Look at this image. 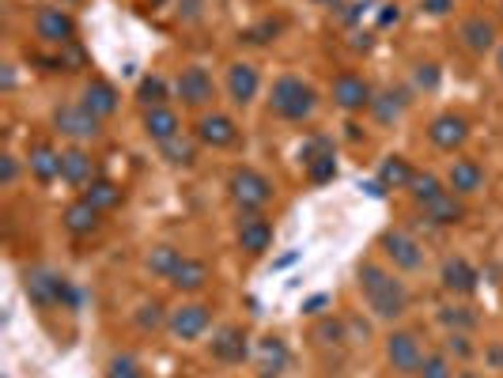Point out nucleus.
Segmentation results:
<instances>
[{"instance_id":"obj_1","label":"nucleus","mask_w":503,"mask_h":378,"mask_svg":"<svg viewBox=\"0 0 503 378\" xmlns=\"http://www.w3.org/2000/svg\"><path fill=\"white\" fill-rule=\"evenodd\" d=\"M359 292H364L367 307L375 310V318L394 322L408 310V288L394 273H386L383 265H371V261L359 265Z\"/></svg>"},{"instance_id":"obj_2","label":"nucleus","mask_w":503,"mask_h":378,"mask_svg":"<svg viewBox=\"0 0 503 378\" xmlns=\"http://www.w3.org/2000/svg\"><path fill=\"white\" fill-rule=\"evenodd\" d=\"M314 106H318L314 87L303 84L300 76H280V80L273 84V91H269V110L276 118H284V121H307L314 114Z\"/></svg>"},{"instance_id":"obj_3","label":"nucleus","mask_w":503,"mask_h":378,"mask_svg":"<svg viewBox=\"0 0 503 378\" xmlns=\"http://www.w3.org/2000/svg\"><path fill=\"white\" fill-rule=\"evenodd\" d=\"M23 288H27V299L35 307H69V310L80 307V292L72 288V280L57 276L50 269H30Z\"/></svg>"},{"instance_id":"obj_4","label":"nucleus","mask_w":503,"mask_h":378,"mask_svg":"<svg viewBox=\"0 0 503 378\" xmlns=\"http://www.w3.org/2000/svg\"><path fill=\"white\" fill-rule=\"evenodd\" d=\"M227 189H231V201L239 204L243 212H258L273 201V182L265 178L261 170H250V167L235 170V175L227 178Z\"/></svg>"},{"instance_id":"obj_5","label":"nucleus","mask_w":503,"mask_h":378,"mask_svg":"<svg viewBox=\"0 0 503 378\" xmlns=\"http://www.w3.org/2000/svg\"><path fill=\"white\" fill-rule=\"evenodd\" d=\"M35 35L50 45H72L76 42V20L61 4H45L35 12Z\"/></svg>"},{"instance_id":"obj_6","label":"nucleus","mask_w":503,"mask_h":378,"mask_svg":"<svg viewBox=\"0 0 503 378\" xmlns=\"http://www.w3.org/2000/svg\"><path fill=\"white\" fill-rule=\"evenodd\" d=\"M386 359L390 367L398 374H420V364H424V349L416 333H408V329H398V333L386 337Z\"/></svg>"},{"instance_id":"obj_7","label":"nucleus","mask_w":503,"mask_h":378,"mask_svg":"<svg viewBox=\"0 0 503 378\" xmlns=\"http://www.w3.org/2000/svg\"><path fill=\"white\" fill-rule=\"evenodd\" d=\"M383 254L394 261V269H405V273H416L420 265H424L420 242H416L408 231H401V227H394V231L383 234Z\"/></svg>"},{"instance_id":"obj_8","label":"nucleus","mask_w":503,"mask_h":378,"mask_svg":"<svg viewBox=\"0 0 503 378\" xmlns=\"http://www.w3.org/2000/svg\"><path fill=\"white\" fill-rule=\"evenodd\" d=\"M99 121L87 106H61L57 114H54V125H57V133L61 136H69V140H95L103 129H99Z\"/></svg>"},{"instance_id":"obj_9","label":"nucleus","mask_w":503,"mask_h":378,"mask_svg":"<svg viewBox=\"0 0 503 378\" xmlns=\"http://www.w3.org/2000/svg\"><path fill=\"white\" fill-rule=\"evenodd\" d=\"M167 329L175 341H197L204 329H209V307L201 303H186L167 318Z\"/></svg>"},{"instance_id":"obj_10","label":"nucleus","mask_w":503,"mask_h":378,"mask_svg":"<svg viewBox=\"0 0 503 378\" xmlns=\"http://www.w3.org/2000/svg\"><path fill=\"white\" fill-rule=\"evenodd\" d=\"M334 103H337L341 110H349V114H356V110L371 106V87L364 84V76L341 72L337 80H334Z\"/></svg>"},{"instance_id":"obj_11","label":"nucleus","mask_w":503,"mask_h":378,"mask_svg":"<svg viewBox=\"0 0 503 378\" xmlns=\"http://www.w3.org/2000/svg\"><path fill=\"white\" fill-rule=\"evenodd\" d=\"M175 91H178V99L186 103V106H204V103H212L216 99V87H212V76L204 72V69H186L182 76H178V84H175Z\"/></svg>"},{"instance_id":"obj_12","label":"nucleus","mask_w":503,"mask_h":378,"mask_svg":"<svg viewBox=\"0 0 503 378\" xmlns=\"http://www.w3.org/2000/svg\"><path fill=\"white\" fill-rule=\"evenodd\" d=\"M246 329L239 325H224L219 333L212 337V356L219 359V364H243V359L250 356V344H246Z\"/></svg>"},{"instance_id":"obj_13","label":"nucleus","mask_w":503,"mask_h":378,"mask_svg":"<svg viewBox=\"0 0 503 378\" xmlns=\"http://www.w3.org/2000/svg\"><path fill=\"white\" fill-rule=\"evenodd\" d=\"M258 87H261V76H258L254 65L239 61V65H231V69H227V94H231V103H235V106H250V103H254Z\"/></svg>"},{"instance_id":"obj_14","label":"nucleus","mask_w":503,"mask_h":378,"mask_svg":"<svg viewBox=\"0 0 503 378\" xmlns=\"http://www.w3.org/2000/svg\"><path fill=\"white\" fill-rule=\"evenodd\" d=\"M197 140L209 148H231L239 140V129H235V121L227 114H204L197 121Z\"/></svg>"},{"instance_id":"obj_15","label":"nucleus","mask_w":503,"mask_h":378,"mask_svg":"<svg viewBox=\"0 0 503 378\" xmlns=\"http://www.w3.org/2000/svg\"><path fill=\"white\" fill-rule=\"evenodd\" d=\"M428 136H432V144H435V148L454 152V148H462V144H466L469 125H466L458 114H439V118L428 125Z\"/></svg>"},{"instance_id":"obj_16","label":"nucleus","mask_w":503,"mask_h":378,"mask_svg":"<svg viewBox=\"0 0 503 378\" xmlns=\"http://www.w3.org/2000/svg\"><path fill=\"white\" fill-rule=\"evenodd\" d=\"M439 280H443V288L454 292V295H474L481 276L466 258H447L443 269H439Z\"/></svg>"},{"instance_id":"obj_17","label":"nucleus","mask_w":503,"mask_h":378,"mask_svg":"<svg viewBox=\"0 0 503 378\" xmlns=\"http://www.w3.org/2000/svg\"><path fill=\"white\" fill-rule=\"evenodd\" d=\"M61 178L69 185H91L95 182V160L84 148H69L61 152Z\"/></svg>"},{"instance_id":"obj_18","label":"nucleus","mask_w":503,"mask_h":378,"mask_svg":"<svg viewBox=\"0 0 503 378\" xmlns=\"http://www.w3.org/2000/svg\"><path fill=\"white\" fill-rule=\"evenodd\" d=\"M239 246L246 250V254H265V250L273 246V227H269V219H261V216H246L239 219Z\"/></svg>"},{"instance_id":"obj_19","label":"nucleus","mask_w":503,"mask_h":378,"mask_svg":"<svg viewBox=\"0 0 503 378\" xmlns=\"http://www.w3.org/2000/svg\"><path fill=\"white\" fill-rule=\"evenodd\" d=\"M80 106H87L95 118H110L114 110L121 106V94H118V87L114 84H106V80H91L87 87H84V103Z\"/></svg>"},{"instance_id":"obj_20","label":"nucleus","mask_w":503,"mask_h":378,"mask_svg":"<svg viewBox=\"0 0 503 378\" xmlns=\"http://www.w3.org/2000/svg\"><path fill=\"white\" fill-rule=\"evenodd\" d=\"M144 133L148 140H155V144H167V140H175L182 129H178V114L170 106H155L144 114Z\"/></svg>"},{"instance_id":"obj_21","label":"nucleus","mask_w":503,"mask_h":378,"mask_svg":"<svg viewBox=\"0 0 503 378\" xmlns=\"http://www.w3.org/2000/svg\"><path fill=\"white\" fill-rule=\"evenodd\" d=\"M447 182H450L454 193L469 197V193H477V189L484 185V170H481V163H477V160H454Z\"/></svg>"},{"instance_id":"obj_22","label":"nucleus","mask_w":503,"mask_h":378,"mask_svg":"<svg viewBox=\"0 0 503 378\" xmlns=\"http://www.w3.org/2000/svg\"><path fill=\"white\" fill-rule=\"evenodd\" d=\"M167 280H170V288H178V292H201L204 280H209V265L197 258H182Z\"/></svg>"},{"instance_id":"obj_23","label":"nucleus","mask_w":503,"mask_h":378,"mask_svg":"<svg viewBox=\"0 0 503 378\" xmlns=\"http://www.w3.org/2000/svg\"><path fill=\"white\" fill-rule=\"evenodd\" d=\"M27 170L35 175L38 182H54L61 178V152L50 148V144H35L27 155Z\"/></svg>"},{"instance_id":"obj_24","label":"nucleus","mask_w":503,"mask_h":378,"mask_svg":"<svg viewBox=\"0 0 503 378\" xmlns=\"http://www.w3.org/2000/svg\"><path fill=\"white\" fill-rule=\"evenodd\" d=\"M99 209L91 204L87 197H80V201H72L69 209H65V227H69V234H91L99 227Z\"/></svg>"},{"instance_id":"obj_25","label":"nucleus","mask_w":503,"mask_h":378,"mask_svg":"<svg viewBox=\"0 0 503 378\" xmlns=\"http://www.w3.org/2000/svg\"><path fill=\"white\" fill-rule=\"evenodd\" d=\"M420 209H424V216H428L432 224H439V227L458 224V219H462V204L454 201V193H450V189H443V193H435L428 204H420Z\"/></svg>"},{"instance_id":"obj_26","label":"nucleus","mask_w":503,"mask_h":378,"mask_svg":"<svg viewBox=\"0 0 503 378\" xmlns=\"http://www.w3.org/2000/svg\"><path fill=\"white\" fill-rule=\"evenodd\" d=\"M462 42H466V50H474V53L492 50L496 27H492V23H484L481 15H474V20H466V23H462Z\"/></svg>"},{"instance_id":"obj_27","label":"nucleus","mask_w":503,"mask_h":378,"mask_svg":"<svg viewBox=\"0 0 503 378\" xmlns=\"http://www.w3.org/2000/svg\"><path fill=\"white\" fill-rule=\"evenodd\" d=\"M258 359H261V371L265 374H276L288 367V344L280 337H265L258 341Z\"/></svg>"},{"instance_id":"obj_28","label":"nucleus","mask_w":503,"mask_h":378,"mask_svg":"<svg viewBox=\"0 0 503 378\" xmlns=\"http://www.w3.org/2000/svg\"><path fill=\"white\" fill-rule=\"evenodd\" d=\"M84 197H87L91 204H95L99 212H110V209H118V204L125 201L121 185H118V182H106V178H95V182H91Z\"/></svg>"},{"instance_id":"obj_29","label":"nucleus","mask_w":503,"mask_h":378,"mask_svg":"<svg viewBox=\"0 0 503 378\" xmlns=\"http://www.w3.org/2000/svg\"><path fill=\"white\" fill-rule=\"evenodd\" d=\"M413 175H416V170L408 167V163L401 160V155H390V160L379 167V182H383L386 189H408Z\"/></svg>"},{"instance_id":"obj_30","label":"nucleus","mask_w":503,"mask_h":378,"mask_svg":"<svg viewBox=\"0 0 503 378\" xmlns=\"http://www.w3.org/2000/svg\"><path fill=\"white\" fill-rule=\"evenodd\" d=\"M136 103L144 106V110L163 106V103H167V84H163V76H144V80L136 84Z\"/></svg>"},{"instance_id":"obj_31","label":"nucleus","mask_w":503,"mask_h":378,"mask_svg":"<svg viewBox=\"0 0 503 378\" xmlns=\"http://www.w3.org/2000/svg\"><path fill=\"white\" fill-rule=\"evenodd\" d=\"M182 261V254H178V250L175 246H155L152 250V254H148V269L155 273V276H170V273H175V265Z\"/></svg>"},{"instance_id":"obj_32","label":"nucleus","mask_w":503,"mask_h":378,"mask_svg":"<svg viewBox=\"0 0 503 378\" xmlns=\"http://www.w3.org/2000/svg\"><path fill=\"white\" fill-rule=\"evenodd\" d=\"M439 322H443L450 333H466V329L477 325V314L469 307H443V310H439Z\"/></svg>"},{"instance_id":"obj_33","label":"nucleus","mask_w":503,"mask_h":378,"mask_svg":"<svg viewBox=\"0 0 503 378\" xmlns=\"http://www.w3.org/2000/svg\"><path fill=\"white\" fill-rule=\"evenodd\" d=\"M307 175L314 185H322V182H334L337 175V163H334V152H322V155H310L307 160Z\"/></svg>"},{"instance_id":"obj_34","label":"nucleus","mask_w":503,"mask_h":378,"mask_svg":"<svg viewBox=\"0 0 503 378\" xmlns=\"http://www.w3.org/2000/svg\"><path fill=\"white\" fill-rule=\"evenodd\" d=\"M408 193H413L416 204H428L435 193H443V185H439L435 175H413V182H408Z\"/></svg>"},{"instance_id":"obj_35","label":"nucleus","mask_w":503,"mask_h":378,"mask_svg":"<svg viewBox=\"0 0 503 378\" xmlns=\"http://www.w3.org/2000/svg\"><path fill=\"white\" fill-rule=\"evenodd\" d=\"M160 148H163L167 163H194V140H182V133L175 140H167V144H160Z\"/></svg>"},{"instance_id":"obj_36","label":"nucleus","mask_w":503,"mask_h":378,"mask_svg":"<svg viewBox=\"0 0 503 378\" xmlns=\"http://www.w3.org/2000/svg\"><path fill=\"white\" fill-rule=\"evenodd\" d=\"M276 35H280V23L265 20V23H258V27H250L246 35H243V42H250V45H269Z\"/></svg>"},{"instance_id":"obj_37","label":"nucleus","mask_w":503,"mask_h":378,"mask_svg":"<svg viewBox=\"0 0 503 378\" xmlns=\"http://www.w3.org/2000/svg\"><path fill=\"white\" fill-rule=\"evenodd\" d=\"M420 378H454L450 364H447V356H424V364H420Z\"/></svg>"},{"instance_id":"obj_38","label":"nucleus","mask_w":503,"mask_h":378,"mask_svg":"<svg viewBox=\"0 0 503 378\" xmlns=\"http://www.w3.org/2000/svg\"><path fill=\"white\" fill-rule=\"evenodd\" d=\"M106 378H144V374H140V367L133 364V359H129V356H118V359H114V364H110V371H106Z\"/></svg>"},{"instance_id":"obj_39","label":"nucleus","mask_w":503,"mask_h":378,"mask_svg":"<svg viewBox=\"0 0 503 378\" xmlns=\"http://www.w3.org/2000/svg\"><path fill=\"white\" fill-rule=\"evenodd\" d=\"M136 325L140 329H155V325H163V307L160 303H144L136 314Z\"/></svg>"},{"instance_id":"obj_40","label":"nucleus","mask_w":503,"mask_h":378,"mask_svg":"<svg viewBox=\"0 0 503 378\" xmlns=\"http://www.w3.org/2000/svg\"><path fill=\"white\" fill-rule=\"evenodd\" d=\"M447 352H454V356H458V359H469V356H474V344H469V337L466 333H447Z\"/></svg>"},{"instance_id":"obj_41","label":"nucleus","mask_w":503,"mask_h":378,"mask_svg":"<svg viewBox=\"0 0 503 378\" xmlns=\"http://www.w3.org/2000/svg\"><path fill=\"white\" fill-rule=\"evenodd\" d=\"M398 94H383V99H371V106H375V114H379L383 121H390V118H398V110H401V103H394Z\"/></svg>"},{"instance_id":"obj_42","label":"nucleus","mask_w":503,"mask_h":378,"mask_svg":"<svg viewBox=\"0 0 503 378\" xmlns=\"http://www.w3.org/2000/svg\"><path fill=\"white\" fill-rule=\"evenodd\" d=\"M15 178H20V163H15V155H4V160H0V182L12 185Z\"/></svg>"},{"instance_id":"obj_43","label":"nucleus","mask_w":503,"mask_h":378,"mask_svg":"<svg viewBox=\"0 0 503 378\" xmlns=\"http://www.w3.org/2000/svg\"><path fill=\"white\" fill-rule=\"evenodd\" d=\"M416 84H420V87H435V84H439V69H435V65H420Z\"/></svg>"},{"instance_id":"obj_44","label":"nucleus","mask_w":503,"mask_h":378,"mask_svg":"<svg viewBox=\"0 0 503 378\" xmlns=\"http://www.w3.org/2000/svg\"><path fill=\"white\" fill-rule=\"evenodd\" d=\"M424 12H428V15H447L450 8H454V0H424V4H420Z\"/></svg>"},{"instance_id":"obj_45","label":"nucleus","mask_w":503,"mask_h":378,"mask_svg":"<svg viewBox=\"0 0 503 378\" xmlns=\"http://www.w3.org/2000/svg\"><path fill=\"white\" fill-rule=\"evenodd\" d=\"M367 4H371V0H356V4H349V12H341V20H344V23H356L359 15L367 12Z\"/></svg>"},{"instance_id":"obj_46","label":"nucleus","mask_w":503,"mask_h":378,"mask_svg":"<svg viewBox=\"0 0 503 378\" xmlns=\"http://www.w3.org/2000/svg\"><path fill=\"white\" fill-rule=\"evenodd\" d=\"M401 20V8L398 4H383V12H379V27H390V23H398Z\"/></svg>"},{"instance_id":"obj_47","label":"nucleus","mask_w":503,"mask_h":378,"mask_svg":"<svg viewBox=\"0 0 503 378\" xmlns=\"http://www.w3.org/2000/svg\"><path fill=\"white\" fill-rule=\"evenodd\" d=\"M326 303H329L326 295H314V299H307V303H303V310H307V314H322Z\"/></svg>"},{"instance_id":"obj_48","label":"nucleus","mask_w":503,"mask_h":378,"mask_svg":"<svg viewBox=\"0 0 503 378\" xmlns=\"http://www.w3.org/2000/svg\"><path fill=\"white\" fill-rule=\"evenodd\" d=\"M318 337H334V341H337V337H341V325H322Z\"/></svg>"},{"instance_id":"obj_49","label":"nucleus","mask_w":503,"mask_h":378,"mask_svg":"<svg viewBox=\"0 0 503 378\" xmlns=\"http://www.w3.org/2000/svg\"><path fill=\"white\" fill-rule=\"evenodd\" d=\"M314 4H322V8H341L344 0H314Z\"/></svg>"},{"instance_id":"obj_50","label":"nucleus","mask_w":503,"mask_h":378,"mask_svg":"<svg viewBox=\"0 0 503 378\" xmlns=\"http://www.w3.org/2000/svg\"><path fill=\"white\" fill-rule=\"evenodd\" d=\"M50 4H61V8H72V4H80V0H50Z\"/></svg>"},{"instance_id":"obj_51","label":"nucleus","mask_w":503,"mask_h":378,"mask_svg":"<svg viewBox=\"0 0 503 378\" xmlns=\"http://www.w3.org/2000/svg\"><path fill=\"white\" fill-rule=\"evenodd\" d=\"M499 72H503V45H499Z\"/></svg>"},{"instance_id":"obj_52","label":"nucleus","mask_w":503,"mask_h":378,"mask_svg":"<svg viewBox=\"0 0 503 378\" xmlns=\"http://www.w3.org/2000/svg\"><path fill=\"white\" fill-rule=\"evenodd\" d=\"M462 378H477V374H462Z\"/></svg>"},{"instance_id":"obj_53","label":"nucleus","mask_w":503,"mask_h":378,"mask_svg":"<svg viewBox=\"0 0 503 378\" xmlns=\"http://www.w3.org/2000/svg\"><path fill=\"white\" fill-rule=\"evenodd\" d=\"M265 378H273V374H265Z\"/></svg>"}]
</instances>
